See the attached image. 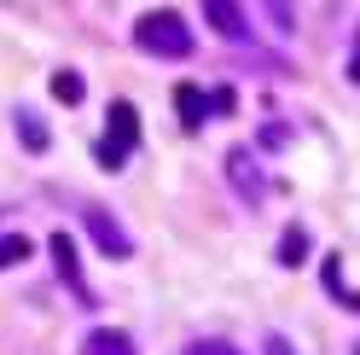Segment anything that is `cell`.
<instances>
[{
  "mask_svg": "<svg viewBox=\"0 0 360 355\" xmlns=\"http://www.w3.org/2000/svg\"><path fill=\"white\" fill-rule=\"evenodd\" d=\"M134 41H140V53L151 58H186L192 53V30H186V18L180 12H146L140 24H134Z\"/></svg>",
  "mask_w": 360,
  "mask_h": 355,
  "instance_id": "6da1fadb",
  "label": "cell"
},
{
  "mask_svg": "<svg viewBox=\"0 0 360 355\" xmlns=\"http://www.w3.org/2000/svg\"><path fill=\"white\" fill-rule=\"evenodd\" d=\"M105 140L94 146V158H99V169H122L128 163V151L140 146V111H134L128 99H110V111H105Z\"/></svg>",
  "mask_w": 360,
  "mask_h": 355,
  "instance_id": "7a4b0ae2",
  "label": "cell"
},
{
  "mask_svg": "<svg viewBox=\"0 0 360 355\" xmlns=\"http://www.w3.org/2000/svg\"><path fill=\"white\" fill-rule=\"evenodd\" d=\"M82 221H87V239H94L105 256H117V262H122V256H134V239L117 228V216H110V210H99V204H94Z\"/></svg>",
  "mask_w": 360,
  "mask_h": 355,
  "instance_id": "3957f363",
  "label": "cell"
},
{
  "mask_svg": "<svg viewBox=\"0 0 360 355\" xmlns=\"http://www.w3.org/2000/svg\"><path fill=\"white\" fill-rule=\"evenodd\" d=\"M204 18H210V30H215V35H227V41H244V35H250V24H244V6H238V0H204Z\"/></svg>",
  "mask_w": 360,
  "mask_h": 355,
  "instance_id": "277c9868",
  "label": "cell"
},
{
  "mask_svg": "<svg viewBox=\"0 0 360 355\" xmlns=\"http://www.w3.org/2000/svg\"><path fill=\"white\" fill-rule=\"evenodd\" d=\"M53 262H58V280H64V285H70V292L87 303V285H82V262H76L70 233H53Z\"/></svg>",
  "mask_w": 360,
  "mask_h": 355,
  "instance_id": "5b68a950",
  "label": "cell"
},
{
  "mask_svg": "<svg viewBox=\"0 0 360 355\" xmlns=\"http://www.w3.org/2000/svg\"><path fill=\"white\" fill-rule=\"evenodd\" d=\"M82 355H134V338L117 332V326H99V332L82 338Z\"/></svg>",
  "mask_w": 360,
  "mask_h": 355,
  "instance_id": "8992f818",
  "label": "cell"
},
{
  "mask_svg": "<svg viewBox=\"0 0 360 355\" xmlns=\"http://www.w3.org/2000/svg\"><path fill=\"white\" fill-rule=\"evenodd\" d=\"M174 111H180V123H186V128H198V123L210 117V99L198 94L192 82H180V87H174Z\"/></svg>",
  "mask_w": 360,
  "mask_h": 355,
  "instance_id": "52a82bcc",
  "label": "cell"
},
{
  "mask_svg": "<svg viewBox=\"0 0 360 355\" xmlns=\"http://www.w3.org/2000/svg\"><path fill=\"white\" fill-rule=\"evenodd\" d=\"M12 123H18V140H24V151H47V146H53V135H47V123H41V117H35L30 105L18 111Z\"/></svg>",
  "mask_w": 360,
  "mask_h": 355,
  "instance_id": "ba28073f",
  "label": "cell"
},
{
  "mask_svg": "<svg viewBox=\"0 0 360 355\" xmlns=\"http://www.w3.org/2000/svg\"><path fill=\"white\" fill-rule=\"evenodd\" d=\"M227 169H233V187L256 204V198H262V175H250V151H233V158H227Z\"/></svg>",
  "mask_w": 360,
  "mask_h": 355,
  "instance_id": "9c48e42d",
  "label": "cell"
},
{
  "mask_svg": "<svg viewBox=\"0 0 360 355\" xmlns=\"http://www.w3.org/2000/svg\"><path fill=\"white\" fill-rule=\"evenodd\" d=\"M302 256H308V228H297V221H290L285 239H279V262H285V268H302Z\"/></svg>",
  "mask_w": 360,
  "mask_h": 355,
  "instance_id": "30bf717a",
  "label": "cell"
},
{
  "mask_svg": "<svg viewBox=\"0 0 360 355\" xmlns=\"http://www.w3.org/2000/svg\"><path fill=\"white\" fill-rule=\"evenodd\" d=\"M82 94H87V82H82L76 70H58V76H53V99H58V105H82Z\"/></svg>",
  "mask_w": 360,
  "mask_h": 355,
  "instance_id": "8fae6325",
  "label": "cell"
},
{
  "mask_svg": "<svg viewBox=\"0 0 360 355\" xmlns=\"http://www.w3.org/2000/svg\"><path fill=\"white\" fill-rule=\"evenodd\" d=\"M24 256H30V239H24V233H6V239H0V274L18 268Z\"/></svg>",
  "mask_w": 360,
  "mask_h": 355,
  "instance_id": "7c38bea8",
  "label": "cell"
},
{
  "mask_svg": "<svg viewBox=\"0 0 360 355\" xmlns=\"http://www.w3.org/2000/svg\"><path fill=\"white\" fill-rule=\"evenodd\" d=\"M186 355H244V349H238V344H227V338H198Z\"/></svg>",
  "mask_w": 360,
  "mask_h": 355,
  "instance_id": "4fadbf2b",
  "label": "cell"
},
{
  "mask_svg": "<svg viewBox=\"0 0 360 355\" xmlns=\"http://www.w3.org/2000/svg\"><path fill=\"white\" fill-rule=\"evenodd\" d=\"M262 355H297V349H290V338H279V332H274V338L262 344Z\"/></svg>",
  "mask_w": 360,
  "mask_h": 355,
  "instance_id": "5bb4252c",
  "label": "cell"
},
{
  "mask_svg": "<svg viewBox=\"0 0 360 355\" xmlns=\"http://www.w3.org/2000/svg\"><path fill=\"white\" fill-rule=\"evenodd\" d=\"M274 6V18H279V30H290V0H267Z\"/></svg>",
  "mask_w": 360,
  "mask_h": 355,
  "instance_id": "9a60e30c",
  "label": "cell"
},
{
  "mask_svg": "<svg viewBox=\"0 0 360 355\" xmlns=\"http://www.w3.org/2000/svg\"><path fill=\"white\" fill-rule=\"evenodd\" d=\"M349 76H354V82H360V47H354V58H349Z\"/></svg>",
  "mask_w": 360,
  "mask_h": 355,
  "instance_id": "2e32d148",
  "label": "cell"
},
{
  "mask_svg": "<svg viewBox=\"0 0 360 355\" xmlns=\"http://www.w3.org/2000/svg\"><path fill=\"white\" fill-rule=\"evenodd\" d=\"M354 355H360V349H354Z\"/></svg>",
  "mask_w": 360,
  "mask_h": 355,
  "instance_id": "e0dca14e",
  "label": "cell"
}]
</instances>
